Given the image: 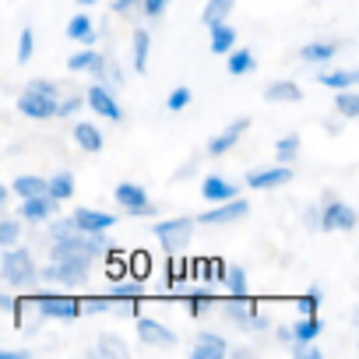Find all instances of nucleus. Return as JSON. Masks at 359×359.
Returning a JSON list of instances; mask_svg holds the SVG:
<instances>
[{
	"instance_id": "obj_14",
	"label": "nucleus",
	"mask_w": 359,
	"mask_h": 359,
	"mask_svg": "<svg viewBox=\"0 0 359 359\" xmlns=\"http://www.w3.org/2000/svg\"><path fill=\"white\" fill-rule=\"evenodd\" d=\"M226 352H229V345H226V338L215 334V331H201L198 341H194V348H191L194 359H222Z\"/></svg>"
},
{
	"instance_id": "obj_47",
	"label": "nucleus",
	"mask_w": 359,
	"mask_h": 359,
	"mask_svg": "<svg viewBox=\"0 0 359 359\" xmlns=\"http://www.w3.org/2000/svg\"><path fill=\"white\" fill-rule=\"evenodd\" d=\"M134 4H141V0H113V11H116V15H127Z\"/></svg>"
},
{
	"instance_id": "obj_9",
	"label": "nucleus",
	"mask_w": 359,
	"mask_h": 359,
	"mask_svg": "<svg viewBox=\"0 0 359 359\" xmlns=\"http://www.w3.org/2000/svg\"><path fill=\"white\" fill-rule=\"evenodd\" d=\"M292 180V169L289 165H271V169H257V172H250L247 176V187L250 191H275V187H285Z\"/></svg>"
},
{
	"instance_id": "obj_35",
	"label": "nucleus",
	"mask_w": 359,
	"mask_h": 359,
	"mask_svg": "<svg viewBox=\"0 0 359 359\" xmlns=\"http://www.w3.org/2000/svg\"><path fill=\"white\" fill-rule=\"evenodd\" d=\"M296 151H299V137H296V134H289V137H282V141L275 144V158H278L282 165H289V162L296 158Z\"/></svg>"
},
{
	"instance_id": "obj_48",
	"label": "nucleus",
	"mask_w": 359,
	"mask_h": 359,
	"mask_svg": "<svg viewBox=\"0 0 359 359\" xmlns=\"http://www.w3.org/2000/svg\"><path fill=\"white\" fill-rule=\"evenodd\" d=\"M25 348H0V359H25Z\"/></svg>"
},
{
	"instance_id": "obj_45",
	"label": "nucleus",
	"mask_w": 359,
	"mask_h": 359,
	"mask_svg": "<svg viewBox=\"0 0 359 359\" xmlns=\"http://www.w3.org/2000/svg\"><path fill=\"white\" fill-rule=\"evenodd\" d=\"M141 8H144L148 18H158V15L169 8V0H141Z\"/></svg>"
},
{
	"instance_id": "obj_22",
	"label": "nucleus",
	"mask_w": 359,
	"mask_h": 359,
	"mask_svg": "<svg viewBox=\"0 0 359 359\" xmlns=\"http://www.w3.org/2000/svg\"><path fill=\"white\" fill-rule=\"evenodd\" d=\"M74 141H78V148H85V151H102V144H106V137H102V130H99L95 123H78V127H74Z\"/></svg>"
},
{
	"instance_id": "obj_21",
	"label": "nucleus",
	"mask_w": 359,
	"mask_h": 359,
	"mask_svg": "<svg viewBox=\"0 0 359 359\" xmlns=\"http://www.w3.org/2000/svg\"><path fill=\"white\" fill-rule=\"evenodd\" d=\"M46 194H50L53 201H67V198L74 194V176H71L67 169L53 172V176L46 180Z\"/></svg>"
},
{
	"instance_id": "obj_16",
	"label": "nucleus",
	"mask_w": 359,
	"mask_h": 359,
	"mask_svg": "<svg viewBox=\"0 0 359 359\" xmlns=\"http://www.w3.org/2000/svg\"><path fill=\"white\" fill-rule=\"evenodd\" d=\"M247 127H250V120H233L222 134H215V137L208 141V155H226V151L240 141V134H247Z\"/></svg>"
},
{
	"instance_id": "obj_7",
	"label": "nucleus",
	"mask_w": 359,
	"mask_h": 359,
	"mask_svg": "<svg viewBox=\"0 0 359 359\" xmlns=\"http://www.w3.org/2000/svg\"><path fill=\"white\" fill-rule=\"evenodd\" d=\"M247 215H250V205L240 201V198H229V201H219L212 212H205L198 222H205V226H233V222H240Z\"/></svg>"
},
{
	"instance_id": "obj_13",
	"label": "nucleus",
	"mask_w": 359,
	"mask_h": 359,
	"mask_svg": "<svg viewBox=\"0 0 359 359\" xmlns=\"http://www.w3.org/2000/svg\"><path fill=\"white\" fill-rule=\"evenodd\" d=\"M137 338L144 345H176V334L151 317H137Z\"/></svg>"
},
{
	"instance_id": "obj_49",
	"label": "nucleus",
	"mask_w": 359,
	"mask_h": 359,
	"mask_svg": "<svg viewBox=\"0 0 359 359\" xmlns=\"http://www.w3.org/2000/svg\"><path fill=\"white\" fill-rule=\"evenodd\" d=\"M11 310H15V299L0 292V313H11Z\"/></svg>"
},
{
	"instance_id": "obj_46",
	"label": "nucleus",
	"mask_w": 359,
	"mask_h": 359,
	"mask_svg": "<svg viewBox=\"0 0 359 359\" xmlns=\"http://www.w3.org/2000/svg\"><path fill=\"white\" fill-rule=\"evenodd\" d=\"M29 92H39V95H53V99H57V85L46 81V78H36V81L29 85Z\"/></svg>"
},
{
	"instance_id": "obj_2",
	"label": "nucleus",
	"mask_w": 359,
	"mask_h": 359,
	"mask_svg": "<svg viewBox=\"0 0 359 359\" xmlns=\"http://www.w3.org/2000/svg\"><path fill=\"white\" fill-rule=\"evenodd\" d=\"M53 282H64V285H81L88 282V271H92V257L88 254H78V250H53Z\"/></svg>"
},
{
	"instance_id": "obj_6",
	"label": "nucleus",
	"mask_w": 359,
	"mask_h": 359,
	"mask_svg": "<svg viewBox=\"0 0 359 359\" xmlns=\"http://www.w3.org/2000/svg\"><path fill=\"white\" fill-rule=\"evenodd\" d=\"M113 198H116V205H120L127 215H155V208H151V201H148V191H144L141 184H130V180H123V184H116Z\"/></svg>"
},
{
	"instance_id": "obj_31",
	"label": "nucleus",
	"mask_w": 359,
	"mask_h": 359,
	"mask_svg": "<svg viewBox=\"0 0 359 359\" xmlns=\"http://www.w3.org/2000/svg\"><path fill=\"white\" fill-rule=\"evenodd\" d=\"M324 88H334V92H341V88H352L355 81H359V74L355 71H327V74H320L317 78Z\"/></svg>"
},
{
	"instance_id": "obj_37",
	"label": "nucleus",
	"mask_w": 359,
	"mask_h": 359,
	"mask_svg": "<svg viewBox=\"0 0 359 359\" xmlns=\"http://www.w3.org/2000/svg\"><path fill=\"white\" fill-rule=\"evenodd\" d=\"M320 296H324V289H320V285H313L306 296H299V303H296V306H299V313H303V317H317Z\"/></svg>"
},
{
	"instance_id": "obj_3",
	"label": "nucleus",
	"mask_w": 359,
	"mask_h": 359,
	"mask_svg": "<svg viewBox=\"0 0 359 359\" xmlns=\"http://www.w3.org/2000/svg\"><path fill=\"white\" fill-rule=\"evenodd\" d=\"M355 222H359L355 208L345 201H334V198L324 201V208L317 212V229H324V233H352Z\"/></svg>"
},
{
	"instance_id": "obj_15",
	"label": "nucleus",
	"mask_w": 359,
	"mask_h": 359,
	"mask_svg": "<svg viewBox=\"0 0 359 359\" xmlns=\"http://www.w3.org/2000/svg\"><path fill=\"white\" fill-rule=\"evenodd\" d=\"M226 317L233 324H240L243 331H264L268 320L257 313V306H240V303H226Z\"/></svg>"
},
{
	"instance_id": "obj_36",
	"label": "nucleus",
	"mask_w": 359,
	"mask_h": 359,
	"mask_svg": "<svg viewBox=\"0 0 359 359\" xmlns=\"http://www.w3.org/2000/svg\"><path fill=\"white\" fill-rule=\"evenodd\" d=\"M208 303H215V296H212V292H205V289H201V292H187V296H184V306H187V313H191V317H198Z\"/></svg>"
},
{
	"instance_id": "obj_50",
	"label": "nucleus",
	"mask_w": 359,
	"mask_h": 359,
	"mask_svg": "<svg viewBox=\"0 0 359 359\" xmlns=\"http://www.w3.org/2000/svg\"><path fill=\"white\" fill-rule=\"evenodd\" d=\"M306 226H310V229H317V208H310V212H306Z\"/></svg>"
},
{
	"instance_id": "obj_29",
	"label": "nucleus",
	"mask_w": 359,
	"mask_h": 359,
	"mask_svg": "<svg viewBox=\"0 0 359 359\" xmlns=\"http://www.w3.org/2000/svg\"><path fill=\"white\" fill-rule=\"evenodd\" d=\"M233 8H236V0H208V4H205V11H201V22H205V25L226 22Z\"/></svg>"
},
{
	"instance_id": "obj_28",
	"label": "nucleus",
	"mask_w": 359,
	"mask_h": 359,
	"mask_svg": "<svg viewBox=\"0 0 359 359\" xmlns=\"http://www.w3.org/2000/svg\"><path fill=\"white\" fill-rule=\"evenodd\" d=\"M11 191L18 198H36V194H46V180L43 176H15Z\"/></svg>"
},
{
	"instance_id": "obj_26",
	"label": "nucleus",
	"mask_w": 359,
	"mask_h": 359,
	"mask_svg": "<svg viewBox=\"0 0 359 359\" xmlns=\"http://www.w3.org/2000/svg\"><path fill=\"white\" fill-rule=\"evenodd\" d=\"M67 36H71V39H78V43H85V46H92V43H95L92 18H88V15H74V18L67 22Z\"/></svg>"
},
{
	"instance_id": "obj_5",
	"label": "nucleus",
	"mask_w": 359,
	"mask_h": 359,
	"mask_svg": "<svg viewBox=\"0 0 359 359\" xmlns=\"http://www.w3.org/2000/svg\"><path fill=\"white\" fill-rule=\"evenodd\" d=\"M151 233L162 240L165 250H184L194 236V219H169V222H155Z\"/></svg>"
},
{
	"instance_id": "obj_4",
	"label": "nucleus",
	"mask_w": 359,
	"mask_h": 359,
	"mask_svg": "<svg viewBox=\"0 0 359 359\" xmlns=\"http://www.w3.org/2000/svg\"><path fill=\"white\" fill-rule=\"evenodd\" d=\"M32 306H36L39 317H50V320H74V317H81V299L60 296V292H43V296L32 299Z\"/></svg>"
},
{
	"instance_id": "obj_12",
	"label": "nucleus",
	"mask_w": 359,
	"mask_h": 359,
	"mask_svg": "<svg viewBox=\"0 0 359 359\" xmlns=\"http://www.w3.org/2000/svg\"><path fill=\"white\" fill-rule=\"evenodd\" d=\"M57 205H60V201H53L50 194L22 198V219H25V222H46V219H53Z\"/></svg>"
},
{
	"instance_id": "obj_18",
	"label": "nucleus",
	"mask_w": 359,
	"mask_h": 359,
	"mask_svg": "<svg viewBox=\"0 0 359 359\" xmlns=\"http://www.w3.org/2000/svg\"><path fill=\"white\" fill-rule=\"evenodd\" d=\"M208 46H212L215 57H219V53H229V50L236 46V32H233V25H226V22L208 25Z\"/></svg>"
},
{
	"instance_id": "obj_25",
	"label": "nucleus",
	"mask_w": 359,
	"mask_h": 359,
	"mask_svg": "<svg viewBox=\"0 0 359 359\" xmlns=\"http://www.w3.org/2000/svg\"><path fill=\"white\" fill-rule=\"evenodd\" d=\"M320 331H324L320 317H299V324L289 327V341H313Z\"/></svg>"
},
{
	"instance_id": "obj_33",
	"label": "nucleus",
	"mask_w": 359,
	"mask_h": 359,
	"mask_svg": "<svg viewBox=\"0 0 359 359\" xmlns=\"http://www.w3.org/2000/svg\"><path fill=\"white\" fill-rule=\"evenodd\" d=\"M141 292H144V282L130 278V282H116L109 289V299H141Z\"/></svg>"
},
{
	"instance_id": "obj_24",
	"label": "nucleus",
	"mask_w": 359,
	"mask_h": 359,
	"mask_svg": "<svg viewBox=\"0 0 359 359\" xmlns=\"http://www.w3.org/2000/svg\"><path fill=\"white\" fill-rule=\"evenodd\" d=\"M334 53H338V43H306V46L299 50L303 64H327Z\"/></svg>"
},
{
	"instance_id": "obj_23",
	"label": "nucleus",
	"mask_w": 359,
	"mask_h": 359,
	"mask_svg": "<svg viewBox=\"0 0 359 359\" xmlns=\"http://www.w3.org/2000/svg\"><path fill=\"white\" fill-rule=\"evenodd\" d=\"M264 99H268V102H299L303 92H299L296 81H275V85L264 88Z\"/></svg>"
},
{
	"instance_id": "obj_51",
	"label": "nucleus",
	"mask_w": 359,
	"mask_h": 359,
	"mask_svg": "<svg viewBox=\"0 0 359 359\" xmlns=\"http://www.w3.org/2000/svg\"><path fill=\"white\" fill-rule=\"evenodd\" d=\"M8 194H11V191H8L4 184H0V208H4V205H8Z\"/></svg>"
},
{
	"instance_id": "obj_43",
	"label": "nucleus",
	"mask_w": 359,
	"mask_h": 359,
	"mask_svg": "<svg viewBox=\"0 0 359 359\" xmlns=\"http://www.w3.org/2000/svg\"><path fill=\"white\" fill-rule=\"evenodd\" d=\"M78 109H81V95H71V99L57 102V113H53V116H74Z\"/></svg>"
},
{
	"instance_id": "obj_30",
	"label": "nucleus",
	"mask_w": 359,
	"mask_h": 359,
	"mask_svg": "<svg viewBox=\"0 0 359 359\" xmlns=\"http://www.w3.org/2000/svg\"><path fill=\"white\" fill-rule=\"evenodd\" d=\"M148 50H151V39L144 29H134V71L144 74L148 71Z\"/></svg>"
},
{
	"instance_id": "obj_8",
	"label": "nucleus",
	"mask_w": 359,
	"mask_h": 359,
	"mask_svg": "<svg viewBox=\"0 0 359 359\" xmlns=\"http://www.w3.org/2000/svg\"><path fill=\"white\" fill-rule=\"evenodd\" d=\"M18 113L29 116V120H50L57 113V99L53 95H39V92H22L18 95Z\"/></svg>"
},
{
	"instance_id": "obj_42",
	"label": "nucleus",
	"mask_w": 359,
	"mask_h": 359,
	"mask_svg": "<svg viewBox=\"0 0 359 359\" xmlns=\"http://www.w3.org/2000/svg\"><path fill=\"white\" fill-rule=\"evenodd\" d=\"M113 299L109 296H92V299H81V313H109Z\"/></svg>"
},
{
	"instance_id": "obj_38",
	"label": "nucleus",
	"mask_w": 359,
	"mask_h": 359,
	"mask_svg": "<svg viewBox=\"0 0 359 359\" xmlns=\"http://www.w3.org/2000/svg\"><path fill=\"white\" fill-rule=\"evenodd\" d=\"M109 313H116V317H123V320H137V317H141V306H137V299H113Z\"/></svg>"
},
{
	"instance_id": "obj_32",
	"label": "nucleus",
	"mask_w": 359,
	"mask_h": 359,
	"mask_svg": "<svg viewBox=\"0 0 359 359\" xmlns=\"http://www.w3.org/2000/svg\"><path fill=\"white\" fill-rule=\"evenodd\" d=\"M334 109H338L345 120H355V116H359V95H355L352 88H341L338 99H334Z\"/></svg>"
},
{
	"instance_id": "obj_11",
	"label": "nucleus",
	"mask_w": 359,
	"mask_h": 359,
	"mask_svg": "<svg viewBox=\"0 0 359 359\" xmlns=\"http://www.w3.org/2000/svg\"><path fill=\"white\" fill-rule=\"evenodd\" d=\"M85 102H88L99 116H106V120H113V123L123 116V109H120L116 95H113L106 85H92V88H88V95H85Z\"/></svg>"
},
{
	"instance_id": "obj_41",
	"label": "nucleus",
	"mask_w": 359,
	"mask_h": 359,
	"mask_svg": "<svg viewBox=\"0 0 359 359\" xmlns=\"http://www.w3.org/2000/svg\"><path fill=\"white\" fill-rule=\"evenodd\" d=\"M187 106H191V88H172V92H169V99H165V109L180 113V109H187Z\"/></svg>"
},
{
	"instance_id": "obj_1",
	"label": "nucleus",
	"mask_w": 359,
	"mask_h": 359,
	"mask_svg": "<svg viewBox=\"0 0 359 359\" xmlns=\"http://www.w3.org/2000/svg\"><path fill=\"white\" fill-rule=\"evenodd\" d=\"M0 275H4V282H8L11 289H25V285L36 282L39 268H36L32 254H29V250H18V243H15V247L4 250V257H0Z\"/></svg>"
},
{
	"instance_id": "obj_39",
	"label": "nucleus",
	"mask_w": 359,
	"mask_h": 359,
	"mask_svg": "<svg viewBox=\"0 0 359 359\" xmlns=\"http://www.w3.org/2000/svg\"><path fill=\"white\" fill-rule=\"evenodd\" d=\"M95 352H99V355H127V345H123L116 334H102L99 345H95Z\"/></svg>"
},
{
	"instance_id": "obj_52",
	"label": "nucleus",
	"mask_w": 359,
	"mask_h": 359,
	"mask_svg": "<svg viewBox=\"0 0 359 359\" xmlns=\"http://www.w3.org/2000/svg\"><path fill=\"white\" fill-rule=\"evenodd\" d=\"M78 4H81V8H88V4H95V0H78Z\"/></svg>"
},
{
	"instance_id": "obj_44",
	"label": "nucleus",
	"mask_w": 359,
	"mask_h": 359,
	"mask_svg": "<svg viewBox=\"0 0 359 359\" xmlns=\"http://www.w3.org/2000/svg\"><path fill=\"white\" fill-rule=\"evenodd\" d=\"M50 222V219H46ZM67 233H74V222L67 219V222H50V240H64Z\"/></svg>"
},
{
	"instance_id": "obj_19",
	"label": "nucleus",
	"mask_w": 359,
	"mask_h": 359,
	"mask_svg": "<svg viewBox=\"0 0 359 359\" xmlns=\"http://www.w3.org/2000/svg\"><path fill=\"white\" fill-rule=\"evenodd\" d=\"M67 67H71V71H92V74H99V78L106 74V60H102V53H95L92 46H88L85 53H71V57H67Z\"/></svg>"
},
{
	"instance_id": "obj_27",
	"label": "nucleus",
	"mask_w": 359,
	"mask_h": 359,
	"mask_svg": "<svg viewBox=\"0 0 359 359\" xmlns=\"http://www.w3.org/2000/svg\"><path fill=\"white\" fill-rule=\"evenodd\" d=\"M226 57H229V60H226L229 74H250V71L257 67V60H254V53H250V50H236V46H233Z\"/></svg>"
},
{
	"instance_id": "obj_20",
	"label": "nucleus",
	"mask_w": 359,
	"mask_h": 359,
	"mask_svg": "<svg viewBox=\"0 0 359 359\" xmlns=\"http://www.w3.org/2000/svg\"><path fill=\"white\" fill-rule=\"evenodd\" d=\"M226 289H229V296L233 299H247V292H250V282H247V268H240V264H226Z\"/></svg>"
},
{
	"instance_id": "obj_17",
	"label": "nucleus",
	"mask_w": 359,
	"mask_h": 359,
	"mask_svg": "<svg viewBox=\"0 0 359 359\" xmlns=\"http://www.w3.org/2000/svg\"><path fill=\"white\" fill-rule=\"evenodd\" d=\"M201 198H205V201H212V205H219V201L236 198V187L229 184V180H222V176H205V184H201Z\"/></svg>"
},
{
	"instance_id": "obj_40",
	"label": "nucleus",
	"mask_w": 359,
	"mask_h": 359,
	"mask_svg": "<svg viewBox=\"0 0 359 359\" xmlns=\"http://www.w3.org/2000/svg\"><path fill=\"white\" fill-rule=\"evenodd\" d=\"M36 53V32L32 29H22V39H18V64H29Z\"/></svg>"
},
{
	"instance_id": "obj_34",
	"label": "nucleus",
	"mask_w": 359,
	"mask_h": 359,
	"mask_svg": "<svg viewBox=\"0 0 359 359\" xmlns=\"http://www.w3.org/2000/svg\"><path fill=\"white\" fill-rule=\"evenodd\" d=\"M22 240V219H4L0 222V247H15Z\"/></svg>"
},
{
	"instance_id": "obj_10",
	"label": "nucleus",
	"mask_w": 359,
	"mask_h": 359,
	"mask_svg": "<svg viewBox=\"0 0 359 359\" xmlns=\"http://www.w3.org/2000/svg\"><path fill=\"white\" fill-rule=\"evenodd\" d=\"M71 222H74V229H81V233H106V229L116 226V215H113V212H99V208H78V212L71 215Z\"/></svg>"
}]
</instances>
